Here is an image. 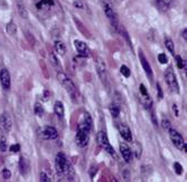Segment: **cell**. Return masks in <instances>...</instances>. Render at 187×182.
Masks as SVG:
<instances>
[{
	"label": "cell",
	"instance_id": "cell-9",
	"mask_svg": "<svg viewBox=\"0 0 187 182\" xmlns=\"http://www.w3.org/2000/svg\"><path fill=\"white\" fill-rule=\"evenodd\" d=\"M95 66H96L97 74H99L100 78L103 82H105V81H107V65H105V62L102 58L97 57V58L95 59Z\"/></svg>",
	"mask_w": 187,
	"mask_h": 182
},
{
	"label": "cell",
	"instance_id": "cell-39",
	"mask_svg": "<svg viewBox=\"0 0 187 182\" xmlns=\"http://www.w3.org/2000/svg\"><path fill=\"white\" fill-rule=\"evenodd\" d=\"M139 90H140V94H148V92H147V88H146V86H145L144 84H141L140 85V87H139Z\"/></svg>",
	"mask_w": 187,
	"mask_h": 182
},
{
	"label": "cell",
	"instance_id": "cell-15",
	"mask_svg": "<svg viewBox=\"0 0 187 182\" xmlns=\"http://www.w3.org/2000/svg\"><path fill=\"white\" fill-rule=\"evenodd\" d=\"M119 132H120L121 136H122L126 141H132V134H131V130L129 128L128 125H126V124H121L120 126H119Z\"/></svg>",
	"mask_w": 187,
	"mask_h": 182
},
{
	"label": "cell",
	"instance_id": "cell-30",
	"mask_svg": "<svg viewBox=\"0 0 187 182\" xmlns=\"http://www.w3.org/2000/svg\"><path fill=\"white\" fill-rule=\"evenodd\" d=\"M120 72H121V74H122L124 77H129V76H130V74H131L130 69H129L128 67L126 66V65H122V66H121Z\"/></svg>",
	"mask_w": 187,
	"mask_h": 182
},
{
	"label": "cell",
	"instance_id": "cell-19",
	"mask_svg": "<svg viewBox=\"0 0 187 182\" xmlns=\"http://www.w3.org/2000/svg\"><path fill=\"white\" fill-rule=\"evenodd\" d=\"M19 169L23 175H26L29 171V163L28 161L25 159V158H20V161H19Z\"/></svg>",
	"mask_w": 187,
	"mask_h": 182
},
{
	"label": "cell",
	"instance_id": "cell-42",
	"mask_svg": "<svg viewBox=\"0 0 187 182\" xmlns=\"http://www.w3.org/2000/svg\"><path fill=\"white\" fill-rule=\"evenodd\" d=\"M74 6H75V7H80V8H82V3H80V1H75V3H74Z\"/></svg>",
	"mask_w": 187,
	"mask_h": 182
},
{
	"label": "cell",
	"instance_id": "cell-29",
	"mask_svg": "<svg viewBox=\"0 0 187 182\" xmlns=\"http://www.w3.org/2000/svg\"><path fill=\"white\" fill-rule=\"evenodd\" d=\"M53 1L52 0H41V3H37V8L38 9H41V8H44L45 6H51V5H53Z\"/></svg>",
	"mask_w": 187,
	"mask_h": 182
},
{
	"label": "cell",
	"instance_id": "cell-38",
	"mask_svg": "<svg viewBox=\"0 0 187 182\" xmlns=\"http://www.w3.org/2000/svg\"><path fill=\"white\" fill-rule=\"evenodd\" d=\"M41 181L48 182V181H51V179H49V178L47 177V174L45 173V172H41Z\"/></svg>",
	"mask_w": 187,
	"mask_h": 182
},
{
	"label": "cell",
	"instance_id": "cell-21",
	"mask_svg": "<svg viewBox=\"0 0 187 182\" xmlns=\"http://www.w3.org/2000/svg\"><path fill=\"white\" fill-rule=\"evenodd\" d=\"M170 5V0H156V6L162 11L167 10Z\"/></svg>",
	"mask_w": 187,
	"mask_h": 182
},
{
	"label": "cell",
	"instance_id": "cell-5",
	"mask_svg": "<svg viewBox=\"0 0 187 182\" xmlns=\"http://www.w3.org/2000/svg\"><path fill=\"white\" fill-rule=\"evenodd\" d=\"M168 133H169V138H170L172 142L174 143V145L176 146L177 149L183 150V151L186 152V143H185L183 136L180 135V134L178 133L176 130H174L173 127L169 130Z\"/></svg>",
	"mask_w": 187,
	"mask_h": 182
},
{
	"label": "cell",
	"instance_id": "cell-20",
	"mask_svg": "<svg viewBox=\"0 0 187 182\" xmlns=\"http://www.w3.org/2000/svg\"><path fill=\"white\" fill-rule=\"evenodd\" d=\"M54 111H55V114H56L58 117H63L64 116V105H63V103L59 102V101H57L56 103H55L54 105Z\"/></svg>",
	"mask_w": 187,
	"mask_h": 182
},
{
	"label": "cell",
	"instance_id": "cell-14",
	"mask_svg": "<svg viewBox=\"0 0 187 182\" xmlns=\"http://www.w3.org/2000/svg\"><path fill=\"white\" fill-rule=\"evenodd\" d=\"M120 152L122 154V158L124 159V161L126 162L131 161V159H132V151H131L130 148L126 143L120 144Z\"/></svg>",
	"mask_w": 187,
	"mask_h": 182
},
{
	"label": "cell",
	"instance_id": "cell-12",
	"mask_svg": "<svg viewBox=\"0 0 187 182\" xmlns=\"http://www.w3.org/2000/svg\"><path fill=\"white\" fill-rule=\"evenodd\" d=\"M0 82H1L3 90H9L10 88V74L8 72V69H1V72H0Z\"/></svg>",
	"mask_w": 187,
	"mask_h": 182
},
{
	"label": "cell",
	"instance_id": "cell-2",
	"mask_svg": "<svg viewBox=\"0 0 187 182\" xmlns=\"http://www.w3.org/2000/svg\"><path fill=\"white\" fill-rule=\"evenodd\" d=\"M90 132H91V128L89 127L84 122L79 125L76 136H75V141H76V144L80 148H84V146L87 145L89 140H90Z\"/></svg>",
	"mask_w": 187,
	"mask_h": 182
},
{
	"label": "cell",
	"instance_id": "cell-8",
	"mask_svg": "<svg viewBox=\"0 0 187 182\" xmlns=\"http://www.w3.org/2000/svg\"><path fill=\"white\" fill-rule=\"evenodd\" d=\"M58 136L56 128L53 126H44L41 130V138L44 140H55Z\"/></svg>",
	"mask_w": 187,
	"mask_h": 182
},
{
	"label": "cell",
	"instance_id": "cell-41",
	"mask_svg": "<svg viewBox=\"0 0 187 182\" xmlns=\"http://www.w3.org/2000/svg\"><path fill=\"white\" fill-rule=\"evenodd\" d=\"M186 35H187V29L185 28V30L183 31V38H184L185 40H187V36H186Z\"/></svg>",
	"mask_w": 187,
	"mask_h": 182
},
{
	"label": "cell",
	"instance_id": "cell-31",
	"mask_svg": "<svg viewBox=\"0 0 187 182\" xmlns=\"http://www.w3.org/2000/svg\"><path fill=\"white\" fill-rule=\"evenodd\" d=\"M162 127H164L165 131L168 132L169 130L172 128V123H170V121H169V120H162Z\"/></svg>",
	"mask_w": 187,
	"mask_h": 182
},
{
	"label": "cell",
	"instance_id": "cell-25",
	"mask_svg": "<svg viewBox=\"0 0 187 182\" xmlns=\"http://www.w3.org/2000/svg\"><path fill=\"white\" fill-rule=\"evenodd\" d=\"M110 113L113 117H118L119 114H120V107L118 105H115V104H112L110 106Z\"/></svg>",
	"mask_w": 187,
	"mask_h": 182
},
{
	"label": "cell",
	"instance_id": "cell-32",
	"mask_svg": "<svg viewBox=\"0 0 187 182\" xmlns=\"http://www.w3.org/2000/svg\"><path fill=\"white\" fill-rule=\"evenodd\" d=\"M174 169H175V172H176V174L180 175L183 173V167L178 162H175L174 163Z\"/></svg>",
	"mask_w": 187,
	"mask_h": 182
},
{
	"label": "cell",
	"instance_id": "cell-18",
	"mask_svg": "<svg viewBox=\"0 0 187 182\" xmlns=\"http://www.w3.org/2000/svg\"><path fill=\"white\" fill-rule=\"evenodd\" d=\"M17 1V8H18V13L20 16L21 18L24 19H27L28 18V13L26 10V7L23 3H21V0H16Z\"/></svg>",
	"mask_w": 187,
	"mask_h": 182
},
{
	"label": "cell",
	"instance_id": "cell-24",
	"mask_svg": "<svg viewBox=\"0 0 187 182\" xmlns=\"http://www.w3.org/2000/svg\"><path fill=\"white\" fill-rule=\"evenodd\" d=\"M83 122H84L85 124H86L92 130V127H93V120H92V117H91V115L89 113H84L83 114Z\"/></svg>",
	"mask_w": 187,
	"mask_h": 182
},
{
	"label": "cell",
	"instance_id": "cell-22",
	"mask_svg": "<svg viewBox=\"0 0 187 182\" xmlns=\"http://www.w3.org/2000/svg\"><path fill=\"white\" fill-rule=\"evenodd\" d=\"M165 46H166V48L168 49L173 55H175V47H174V43H173L172 39L167 37V38L165 39Z\"/></svg>",
	"mask_w": 187,
	"mask_h": 182
},
{
	"label": "cell",
	"instance_id": "cell-7",
	"mask_svg": "<svg viewBox=\"0 0 187 182\" xmlns=\"http://www.w3.org/2000/svg\"><path fill=\"white\" fill-rule=\"evenodd\" d=\"M103 9H104L105 16L109 18V20L111 21V23L117 28V26H118V19H117V16H115V13H114L112 3H111L110 0H104V1H103Z\"/></svg>",
	"mask_w": 187,
	"mask_h": 182
},
{
	"label": "cell",
	"instance_id": "cell-23",
	"mask_svg": "<svg viewBox=\"0 0 187 182\" xmlns=\"http://www.w3.org/2000/svg\"><path fill=\"white\" fill-rule=\"evenodd\" d=\"M34 112H35V114H36L37 116H43L44 113H45V111H44V107L41 106V103H36L35 104V107H34Z\"/></svg>",
	"mask_w": 187,
	"mask_h": 182
},
{
	"label": "cell",
	"instance_id": "cell-27",
	"mask_svg": "<svg viewBox=\"0 0 187 182\" xmlns=\"http://www.w3.org/2000/svg\"><path fill=\"white\" fill-rule=\"evenodd\" d=\"M176 60H177V66L179 67V68H185V70H186V60H183L182 57L178 56V55L176 56Z\"/></svg>",
	"mask_w": 187,
	"mask_h": 182
},
{
	"label": "cell",
	"instance_id": "cell-40",
	"mask_svg": "<svg viewBox=\"0 0 187 182\" xmlns=\"http://www.w3.org/2000/svg\"><path fill=\"white\" fill-rule=\"evenodd\" d=\"M48 98H49V92H48V91H45V92H44L43 101H45V102H46V101H48Z\"/></svg>",
	"mask_w": 187,
	"mask_h": 182
},
{
	"label": "cell",
	"instance_id": "cell-34",
	"mask_svg": "<svg viewBox=\"0 0 187 182\" xmlns=\"http://www.w3.org/2000/svg\"><path fill=\"white\" fill-rule=\"evenodd\" d=\"M49 59H51V63H52V65L53 66H55V67H57L58 66V64H57V58L55 57V55L53 54V53H51V55H49Z\"/></svg>",
	"mask_w": 187,
	"mask_h": 182
},
{
	"label": "cell",
	"instance_id": "cell-16",
	"mask_svg": "<svg viewBox=\"0 0 187 182\" xmlns=\"http://www.w3.org/2000/svg\"><path fill=\"white\" fill-rule=\"evenodd\" d=\"M140 102L146 110H150L152 107V100H151L149 94H140Z\"/></svg>",
	"mask_w": 187,
	"mask_h": 182
},
{
	"label": "cell",
	"instance_id": "cell-28",
	"mask_svg": "<svg viewBox=\"0 0 187 182\" xmlns=\"http://www.w3.org/2000/svg\"><path fill=\"white\" fill-rule=\"evenodd\" d=\"M6 150H7V140H6L5 136H1V138H0V151L6 152Z\"/></svg>",
	"mask_w": 187,
	"mask_h": 182
},
{
	"label": "cell",
	"instance_id": "cell-33",
	"mask_svg": "<svg viewBox=\"0 0 187 182\" xmlns=\"http://www.w3.org/2000/svg\"><path fill=\"white\" fill-rule=\"evenodd\" d=\"M158 60L160 64H167V62H168V58H167L166 54H164V53H162V54L158 55Z\"/></svg>",
	"mask_w": 187,
	"mask_h": 182
},
{
	"label": "cell",
	"instance_id": "cell-37",
	"mask_svg": "<svg viewBox=\"0 0 187 182\" xmlns=\"http://www.w3.org/2000/svg\"><path fill=\"white\" fill-rule=\"evenodd\" d=\"M157 96H158L159 100H162V90L159 84H157Z\"/></svg>",
	"mask_w": 187,
	"mask_h": 182
},
{
	"label": "cell",
	"instance_id": "cell-36",
	"mask_svg": "<svg viewBox=\"0 0 187 182\" xmlns=\"http://www.w3.org/2000/svg\"><path fill=\"white\" fill-rule=\"evenodd\" d=\"M19 150H20V145L19 144H14V145L10 146V152H14V153L19 152Z\"/></svg>",
	"mask_w": 187,
	"mask_h": 182
},
{
	"label": "cell",
	"instance_id": "cell-10",
	"mask_svg": "<svg viewBox=\"0 0 187 182\" xmlns=\"http://www.w3.org/2000/svg\"><path fill=\"white\" fill-rule=\"evenodd\" d=\"M139 59H140V63L141 65H142V67H144L145 72H146L147 76H148V78L150 81H152V78H154V74H152V69H151V66L150 64H149V62L147 60V58L145 57L144 53L142 51H139Z\"/></svg>",
	"mask_w": 187,
	"mask_h": 182
},
{
	"label": "cell",
	"instance_id": "cell-43",
	"mask_svg": "<svg viewBox=\"0 0 187 182\" xmlns=\"http://www.w3.org/2000/svg\"><path fill=\"white\" fill-rule=\"evenodd\" d=\"M174 107V111H175V114H176V116H178V112H177V108H176V105L173 106Z\"/></svg>",
	"mask_w": 187,
	"mask_h": 182
},
{
	"label": "cell",
	"instance_id": "cell-6",
	"mask_svg": "<svg viewBox=\"0 0 187 182\" xmlns=\"http://www.w3.org/2000/svg\"><path fill=\"white\" fill-rule=\"evenodd\" d=\"M55 168H56V171L58 174L65 173V172L69 170V162H67L66 155H65L63 152H59L56 155V159H55Z\"/></svg>",
	"mask_w": 187,
	"mask_h": 182
},
{
	"label": "cell",
	"instance_id": "cell-13",
	"mask_svg": "<svg viewBox=\"0 0 187 182\" xmlns=\"http://www.w3.org/2000/svg\"><path fill=\"white\" fill-rule=\"evenodd\" d=\"M0 125H1V127H3L5 131H10L13 123H11L10 115L8 113H3V115L0 116Z\"/></svg>",
	"mask_w": 187,
	"mask_h": 182
},
{
	"label": "cell",
	"instance_id": "cell-17",
	"mask_svg": "<svg viewBox=\"0 0 187 182\" xmlns=\"http://www.w3.org/2000/svg\"><path fill=\"white\" fill-rule=\"evenodd\" d=\"M54 48H55V51H56L57 54L61 55V56H64L65 53H66V46H65L64 43H63V41H61V40L55 41Z\"/></svg>",
	"mask_w": 187,
	"mask_h": 182
},
{
	"label": "cell",
	"instance_id": "cell-4",
	"mask_svg": "<svg viewBox=\"0 0 187 182\" xmlns=\"http://www.w3.org/2000/svg\"><path fill=\"white\" fill-rule=\"evenodd\" d=\"M97 142H99V144H100V146L102 148L103 150H104L105 152H108L110 155H112V157H115V152H114V149L112 148V145L110 144V142H109V138H108V135H107V133L103 131H100L99 133H97Z\"/></svg>",
	"mask_w": 187,
	"mask_h": 182
},
{
	"label": "cell",
	"instance_id": "cell-3",
	"mask_svg": "<svg viewBox=\"0 0 187 182\" xmlns=\"http://www.w3.org/2000/svg\"><path fill=\"white\" fill-rule=\"evenodd\" d=\"M165 80H166V84L168 85L169 90L172 91L173 93H175V94L179 93V86H178V83H177V78L172 68L166 69V72H165Z\"/></svg>",
	"mask_w": 187,
	"mask_h": 182
},
{
	"label": "cell",
	"instance_id": "cell-1",
	"mask_svg": "<svg viewBox=\"0 0 187 182\" xmlns=\"http://www.w3.org/2000/svg\"><path fill=\"white\" fill-rule=\"evenodd\" d=\"M57 78H58V81L61 82V84L65 87V90H66V92L69 94V96L72 97V100L74 101V102H76L77 97H79V92H77V88L74 83H73V81L71 80V78H69L64 73H58Z\"/></svg>",
	"mask_w": 187,
	"mask_h": 182
},
{
	"label": "cell",
	"instance_id": "cell-11",
	"mask_svg": "<svg viewBox=\"0 0 187 182\" xmlns=\"http://www.w3.org/2000/svg\"><path fill=\"white\" fill-rule=\"evenodd\" d=\"M74 46H75V48H76L77 53H79L81 56H83V57L90 56L91 51H90V49H89V47H87V45L85 44L84 41L75 40L74 41Z\"/></svg>",
	"mask_w": 187,
	"mask_h": 182
},
{
	"label": "cell",
	"instance_id": "cell-35",
	"mask_svg": "<svg viewBox=\"0 0 187 182\" xmlns=\"http://www.w3.org/2000/svg\"><path fill=\"white\" fill-rule=\"evenodd\" d=\"M3 179H5V180H9V179H10V177H11L10 171H9L8 169H3Z\"/></svg>",
	"mask_w": 187,
	"mask_h": 182
},
{
	"label": "cell",
	"instance_id": "cell-26",
	"mask_svg": "<svg viewBox=\"0 0 187 182\" xmlns=\"http://www.w3.org/2000/svg\"><path fill=\"white\" fill-rule=\"evenodd\" d=\"M16 30H17V28H16V25L14 23H9L7 25V31L9 35H15L16 34Z\"/></svg>",
	"mask_w": 187,
	"mask_h": 182
}]
</instances>
